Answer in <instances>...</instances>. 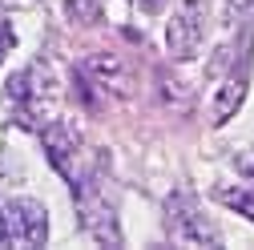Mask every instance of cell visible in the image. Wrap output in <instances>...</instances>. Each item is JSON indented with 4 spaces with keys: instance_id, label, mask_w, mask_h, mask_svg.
Here are the masks:
<instances>
[{
    "instance_id": "cell-8",
    "label": "cell",
    "mask_w": 254,
    "mask_h": 250,
    "mask_svg": "<svg viewBox=\"0 0 254 250\" xmlns=\"http://www.w3.org/2000/svg\"><path fill=\"white\" fill-rule=\"evenodd\" d=\"M16 45V37H12V28L8 24H0V61H4V53Z\"/></svg>"
},
{
    "instance_id": "cell-7",
    "label": "cell",
    "mask_w": 254,
    "mask_h": 250,
    "mask_svg": "<svg viewBox=\"0 0 254 250\" xmlns=\"http://www.w3.org/2000/svg\"><path fill=\"white\" fill-rule=\"evenodd\" d=\"M69 16L73 20H97L101 4H97V0H69Z\"/></svg>"
},
{
    "instance_id": "cell-9",
    "label": "cell",
    "mask_w": 254,
    "mask_h": 250,
    "mask_svg": "<svg viewBox=\"0 0 254 250\" xmlns=\"http://www.w3.org/2000/svg\"><path fill=\"white\" fill-rule=\"evenodd\" d=\"M238 170H242V174L254 182V153H242V158H238Z\"/></svg>"
},
{
    "instance_id": "cell-4",
    "label": "cell",
    "mask_w": 254,
    "mask_h": 250,
    "mask_svg": "<svg viewBox=\"0 0 254 250\" xmlns=\"http://www.w3.org/2000/svg\"><path fill=\"white\" fill-rule=\"evenodd\" d=\"M170 234L178 242H186V246H210V242H218V230L210 222H202V214L190 202H182V198L170 202Z\"/></svg>"
},
{
    "instance_id": "cell-10",
    "label": "cell",
    "mask_w": 254,
    "mask_h": 250,
    "mask_svg": "<svg viewBox=\"0 0 254 250\" xmlns=\"http://www.w3.org/2000/svg\"><path fill=\"white\" fill-rule=\"evenodd\" d=\"M230 12L242 16V12H254V0H230Z\"/></svg>"
},
{
    "instance_id": "cell-5",
    "label": "cell",
    "mask_w": 254,
    "mask_h": 250,
    "mask_svg": "<svg viewBox=\"0 0 254 250\" xmlns=\"http://www.w3.org/2000/svg\"><path fill=\"white\" fill-rule=\"evenodd\" d=\"M242 97H246V65H238V69L226 77L222 93L214 97V121H230V117H234V109L242 105Z\"/></svg>"
},
{
    "instance_id": "cell-2",
    "label": "cell",
    "mask_w": 254,
    "mask_h": 250,
    "mask_svg": "<svg viewBox=\"0 0 254 250\" xmlns=\"http://www.w3.org/2000/svg\"><path fill=\"white\" fill-rule=\"evenodd\" d=\"M49 218L37 202H8L0 206V242L8 246H45Z\"/></svg>"
},
{
    "instance_id": "cell-11",
    "label": "cell",
    "mask_w": 254,
    "mask_h": 250,
    "mask_svg": "<svg viewBox=\"0 0 254 250\" xmlns=\"http://www.w3.org/2000/svg\"><path fill=\"white\" fill-rule=\"evenodd\" d=\"M141 8L145 12H157V8H162V0H141Z\"/></svg>"
},
{
    "instance_id": "cell-3",
    "label": "cell",
    "mask_w": 254,
    "mask_h": 250,
    "mask_svg": "<svg viewBox=\"0 0 254 250\" xmlns=\"http://www.w3.org/2000/svg\"><path fill=\"white\" fill-rule=\"evenodd\" d=\"M206 12H210V0H182V8L174 12V24H170L174 57H194V49L206 33Z\"/></svg>"
},
{
    "instance_id": "cell-6",
    "label": "cell",
    "mask_w": 254,
    "mask_h": 250,
    "mask_svg": "<svg viewBox=\"0 0 254 250\" xmlns=\"http://www.w3.org/2000/svg\"><path fill=\"white\" fill-rule=\"evenodd\" d=\"M222 206H230V210H238V214H246L250 222H254V194L250 190H218L214 194Z\"/></svg>"
},
{
    "instance_id": "cell-1",
    "label": "cell",
    "mask_w": 254,
    "mask_h": 250,
    "mask_svg": "<svg viewBox=\"0 0 254 250\" xmlns=\"http://www.w3.org/2000/svg\"><path fill=\"white\" fill-rule=\"evenodd\" d=\"M8 97V109L20 125H28V129H41V125L53 117L57 109V81L45 65H28L24 73H16L4 89Z\"/></svg>"
}]
</instances>
